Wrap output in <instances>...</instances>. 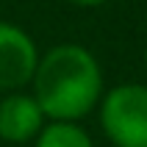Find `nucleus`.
<instances>
[{"label": "nucleus", "instance_id": "1", "mask_svg": "<svg viewBox=\"0 0 147 147\" xmlns=\"http://www.w3.org/2000/svg\"><path fill=\"white\" fill-rule=\"evenodd\" d=\"M33 97L47 119L78 122L97 106L103 72L97 58L81 45H56L39 56L33 69Z\"/></svg>", "mask_w": 147, "mask_h": 147}, {"label": "nucleus", "instance_id": "2", "mask_svg": "<svg viewBox=\"0 0 147 147\" xmlns=\"http://www.w3.org/2000/svg\"><path fill=\"white\" fill-rule=\"evenodd\" d=\"M100 125L117 147H147V86L122 83L103 97Z\"/></svg>", "mask_w": 147, "mask_h": 147}, {"label": "nucleus", "instance_id": "3", "mask_svg": "<svg viewBox=\"0 0 147 147\" xmlns=\"http://www.w3.org/2000/svg\"><path fill=\"white\" fill-rule=\"evenodd\" d=\"M39 61V50L22 28L0 22V89L17 92L31 83Z\"/></svg>", "mask_w": 147, "mask_h": 147}, {"label": "nucleus", "instance_id": "4", "mask_svg": "<svg viewBox=\"0 0 147 147\" xmlns=\"http://www.w3.org/2000/svg\"><path fill=\"white\" fill-rule=\"evenodd\" d=\"M45 111L33 94L11 92L0 100V139L8 144H25L36 139V133L45 125Z\"/></svg>", "mask_w": 147, "mask_h": 147}, {"label": "nucleus", "instance_id": "5", "mask_svg": "<svg viewBox=\"0 0 147 147\" xmlns=\"http://www.w3.org/2000/svg\"><path fill=\"white\" fill-rule=\"evenodd\" d=\"M36 147H94L89 133L69 119H50L36 133Z\"/></svg>", "mask_w": 147, "mask_h": 147}, {"label": "nucleus", "instance_id": "6", "mask_svg": "<svg viewBox=\"0 0 147 147\" xmlns=\"http://www.w3.org/2000/svg\"><path fill=\"white\" fill-rule=\"evenodd\" d=\"M69 3H75V6H83V8H92V6H103L106 0H69Z\"/></svg>", "mask_w": 147, "mask_h": 147}]
</instances>
